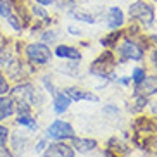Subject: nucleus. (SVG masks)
I'll return each mask as SVG.
<instances>
[{
  "label": "nucleus",
  "instance_id": "obj_1",
  "mask_svg": "<svg viewBox=\"0 0 157 157\" xmlns=\"http://www.w3.org/2000/svg\"><path fill=\"white\" fill-rule=\"evenodd\" d=\"M129 16L133 19H138L145 28L152 26L154 23V9L145 2H135L129 5Z\"/></svg>",
  "mask_w": 157,
  "mask_h": 157
},
{
  "label": "nucleus",
  "instance_id": "obj_2",
  "mask_svg": "<svg viewBox=\"0 0 157 157\" xmlns=\"http://www.w3.org/2000/svg\"><path fill=\"white\" fill-rule=\"evenodd\" d=\"M47 136L54 140H66V138H74V129L69 123L66 121H54L48 129H47Z\"/></svg>",
  "mask_w": 157,
  "mask_h": 157
},
{
  "label": "nucleus",
  "instance_id": "obj_3",
  "mask_svg": "<svg viewBox=\"0 0 157 157\" xmlns=\"http://www.w3.org/2000/svg\"><path fill=\"white\" fill-rule=\"evenodd\" d=\"M26 54H28V59L31 62H36V64H47L50 60V48L45 43H33V45H28Z\"/></svg>",
  "mask_w": 157,
  "mask_h": 157
},
{
  "label": "nucleus",
  "instance_id": "obj_4",
  "mask_svg": "<svg viewBox=\"0 0 157 157\" xmlns=\"http://www.w3.org/2000/svg\"><path fill=\"white\" fill-rule=\"evenodd\" d=\"M119 52H121V56L124 57V59H131V60H140L143 57L142 48H140L135 42H131V40H126V42L121 45Z\"/></svg>",
  "mask_w": 157,
  "mask_h": 157
},
{
  "label": "nucleus",
  "instance_id": "obj_5",
  "mask_svg": "<svg viewBox=\"0 0 157 157\" xmlns=\"http://www.w3.org/2000/svg\"><path fill=\"white\" fill-rule=\"evenodd\" d=\"M138 95L142 97H150L154 93H157V76H145V78L136 85Z\"/></svg>",
  "mask_w": 157,
  "mask_h": 157
},
{
  "label": "nucleus",
  "instance_id": "obj_6",
  "mask_svg": "<svg viewBox=\"0 0 157 157\" xmlns=\"http://www.w3.org/2000/svg\"><path fill=\"white\" fill-rule=\"evenodd\" d=\"M45 157H74V150L64 143H52L45 150Z\"/></svg>",
  "mask_w": 157,
  "mask_h": 157
},
{
  "label": "nucleus",
  "instance_id": "obj_7",
  "mask_svg": "<svg viewBox=\"0 0 157 157\" xmlns=\"http://www.w3.org/2000/svg\"><path fill=\"white\" fill-rule=\"evenodd\" d=\"M124 23V16L119 7H111L109 14H107V26L109 28H119Z\"/></svg>",
  "mask_w": 157,
  "mask_h": 157
},
{
  "label": "nucleus",
  "instance_id": "obj_8",
  "mask_svg": "<svg viewBox=\"0 0 157 157\" xmlns=\"http://www.w3.org/2000/svg\"><path fill=\"white\" fill-rule=\"evenodd\" d=\"M56 56L57 57H64V59H73V60L81 59V54L78 52V48L69 47V45H59L56 48Z\"/></svg>",
  "mask_w": 157,
  "mask_h": 157
},
{
  "label": "nucleus",
  "instance_id": "obj_9",
  "mask_svg": "<svg viewBox=\"0 0 157 157\" xmlns=\"http://www.w3.org/2000/svg\"><path fill=\"white\" fill-rule=\"evenodd\" d=\"M71 105V98L66 95V93H56L54 95V109H56L57 114H62L69 109Z\"/></svg>",
  "mask_w": 157,
  "mask_h": 157
},
{
  "label": "nucleus",
  "instance_id": "obj_10",
  "mask_svg": "<svg viewBox=\"0 0 157 157\" xmlns=\"http://www.w3.org/2000/svg\"><path fill=\"white\" fill-rule=\"evenodd\" d=\"M66 95L71 98V100H92V102H98V97H95L93 93H85L81 92V90H78V88H67L66 90Z\"/></svg>",
  "mask_w": 157,
  "mask_h": 157
},
{
  "label": "nucleus",
  "instance_id": "obj_11",
  "mask_svg": "<svg viewBox=\"0 0 157 157\" xmlns=\"http://www.w3.org/2000/svg\"><path fill=\"white\" fill-rule=\"evenodd\" d=\"M73 145L78 152L86 154V152H90V150H93V148L97 147V142H95V140H88V138H74Z\"/></svg>",
  "mask_w": 157,
  "mask_h": 157
},
{
  "label": "nucleus",
  "instance_id": "obj_12",
  "mask_svg": "<svg viewBox=\"0 0 157 157\" xmlns=\"http://www.w3.org/2000/svg\"><path fill=\"white\" fill-rule=\"evenodd\" d=\"M14 112V102L7 97H0V121L10 117Z\"/></svg>",
  "mask_w": 157,
  "mask_h": 157
},
{
  "label": "nucleus",
  "instance_id": "obj_13",
  "mask_svg": "<svg viewBox=\"0 0 157 157\" xmlns=\"http://www.w3.org/2000/svg\"><path fill=\"white\" fill-rule=\"evenodd\" d=\"M71 16H73L76 21H83V23H95V17L88 12H83V10H71Z\"/></svg>",
  "mask_w": 157,
  "mask_h": 157
},
{
  "label": "nucleus",
  "instance_id": "obj_14",
  "mask_svg": "<svg viewBox=\"0 0 157 157\" xmlns=\"http://www.w3.org/2000/svg\"><path fill=\"white\" fill-rule=\"evenodd\" d=\"M17 124L28 126L31 131H36V128H38L36 121L33 119V117H28V116H21V114H19V117H17Z\"/></svg>",
  "mask_w": 157,
  "mask_h": 157
},
{
  "label": "nucleus",
  "instance_id": "obj_15",
  "mask_svg": "<svg viewBox=\"0 0 157 157\" xmlns=\"http://www.w3.org/2000/svg\"><path fill=\"white\" fill-rule=\"evenodd\" d=\"M0 16H4V17L12 16V5L7 0H0Z\"/></svg>",
  "mask_w": 157,
  "mask_h": 157
},
{
  "label": "nucleus",
  "instance_id": "obj_16",
  "mask_svg": "<svg viewBox=\"0 0 157 157\" xmlns=\"http://www.w3.org/2000/svg\"><path fill=\"white\" fill-rule=\"evenodd\" d=\"M131 78H133V81H135V83L138 85L140 81H142V79L145 78V71H143L142 67H136V69L133 71V76H131Z\"/></svg>",
  "mask_w": 157,
  "mask_h": 157
},
{
  "label": "nucleus",
  "instance_id": "obj_17",
  "mask_svg": "<svg viewBox=\"0 0 157 157\" xmlns=\"http://www.w3.org/2000/svg\"><path fill=\"white\" fill-rule=\"evenodd\" d=\"M7 138H9V129L5 128V126H0V147L5 145Z\"/></svg>",
  "mask_w": 157,
  "mask_h": 157
},
{
  "label": "nucleus",
  "instance_id": "obj_18",
  "mask_svg": "<svg viewBox=\"0 0 157 157\" xmlns=\"http://www.w3.org/2000/svg\"><path fill=\"white\" fill-rule=\"evenodd\" d=\"M9 92V85H7V81H5V78L0 74V95H4V93Z\"/></svg>",
  "mask_w": 157,
  "mask_h": 157
},
{
  "label": "nucleus",
  "instance_id": "obj_19",
  "mask_svg": "<svg viewBox=\"0 0 157 157\" xmlns=\"http://www.w3.org/2000/svg\"><path fill=\"white\" fill-rule=\"evenodd\" d=\"M43 40H45V42H54V40H56V35H54V31H48V33H45V35H43Z\"/></svg>",
  "mask_w": 157,
  "mask_h": 157
},
{
  "label": "nucleus",
  "instance_id": "obj_20",
  "mask_svg": "<svg viewBox=\"0 0 157 157\" xmlns=\"http://www.w3.org/2000/svg\"><path fill=\"white\" fill-rule=\"evenodd\" d=\"M45 145H47V142H45V140H42V142L36 145V152H42L43 148H45Z\"/></svg>",
  "mask_w": 157,
  "mask_h": 157
},
{
  "label": "nucleus",
  "instance_id": "obj_21",
  "mask_svg": "<svg viewBox=\"0 0 157 157\" xmlns=\"http://www.w3.org/2000/svg\"><path fill=\"white\" fill-rule=\"evenodd\" d=\"M38 4H42V5H50V4H54L56 0H36Z\"/></svg>",
  "mask_w": 157,
  "mask_h": 157
},
{
  "label": "nucleus",
  "instance_id": "obj_22",
  "mask_svg": "<svg viewBox=\"0 0 157 157\" xmlns=\"http://www.w3.org/2000/svg\"><path fill=\"white\" fill-rule=\"evenodd\" d=\"M67 29H69V33H73V35H79V29H78V28H73V26H69Z\"/></svg>",
  "mask_w": 157,
  "mask_h": 157
},
{
  "label": "nucleus",
  "instance_id": "obj_23",
  "mask_svg": "<svg viewBox=\"0 0 157 157\" xmlns=\"http://www.w3.org/2000/svg\"><path fill=\"white\" fill-rule=\"evenodd\" d=\"M0 157H10V154L5 152V150H0Z\"/></svg>",
  "mask_w": 157,
  "mask_h": 157
},
{
  "label": "nucleus",
  "instance_id": "obj_24",
  "mask_svg": "<svg viewBox=\"0 0 157 157\" xmlns=\"http://www.w3.org/2000/svg\"><path fill=\"white\" fill-rule=\"evenodd\" d=\"M154 42H155V43H157V35H154Z\"/></svg>",
  "mask_w": 157,
  "mask_h": 157
},
{
  "label": "nucleus",
  "instance_id": "obj_25",
  "mask_svg": "<svg viewBox=\"0 0 157 157\" xmlns=\"http://www.w3.org/2000/svg\"><path fill=\"white\" fill-rule=\"evenodd\" d=\"M154 57H155V62H157V52H155V56H154Z\"/></svg>",
  "mask_w": 157,
  "mask_h": 157
}]
</instances>
